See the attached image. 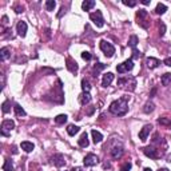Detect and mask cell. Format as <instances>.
<instances>
[{"mask_svg":"<svg viewBox=\"0 0 171 171\" xmlns=\"http://www.w3.org/2000/svg\"><path fill=\"white\" fill-rule=\"evenodd\" d=\"M82 58L84 59V60H91V59H92V55L90 54V52L84 51V52H82Z\"/></svg>","mask_w":171,"mask_h":171,"instance_id":"cell-36","label":"cell"},{"mask_svg":"<svg viewBox=\"0 0 171 171\" xmlns=\"http://www.w3.org/2000/svg\"><path fill=\"white\" fill-rule=\"evenodd\" d=\"M80 131V128L78 126H75V124H71V126H68V128H67V132H68V135H71V136H74V135H76L78 132Z\"/></svg>","mask_w":171,"mask_h":171,"instance_id":"cell-23","label":"cell"},{"mask_svg":"<svg viewBox=\"0 0 171 171\" xmlns=\"http://www.w3.org/2000/svg\"><path fill=\"white\" fill-rule=\"evenodd\" d=\"M79 102L82 106L88 104L90 102H91V95H90V92H83V94H80L79 95Z\"/></svg>","mask_w":171,"mask_h":171,"instance_id":"cell-13","label":"cell"},{"mask_svg":"<svg viewBox=\"0 0 171 171\" xmlns=\"http://www.w3.org/2000/svg\"><path fill=\"white\" fill-rule=\"evenodd\" d=\"M143 4H144V5H148V4H150V0H143Z\"/></svg>","mask_w":171,"mask_h":171,"instance_id":"cell-45","label":"cell"},{"mask_svg":"<svg viewBox=\"0 0 171 171\" xmlns=\"http://www.w3.org/2000/svg\"><path fill=\"white\" fill-rule=\"evenodd\" d=\"M106 68V64H103V63H98V64H95L94 66V70H92V74H94V76L96 78L99 75V72H100L102 70H104Z\"/></svg>","mask_w":171,"mask_h":171,"instance_id":"cell-22","label":"cell"},{"mask_svg":"<svg viewBox=\"0 0 171 171\" xmlns=\"http://www.w3.org/2000/svg\"><path fill=\"white\" fill-rule=\"evenodd\" d=\"M94 7H95V2H94V0H86V2L82 3V8L84 11H90L91 8H94Z\"/></svg>","mask_w":171,"mask_h":171,"instance_id":"cell-21","label":"cell"},{"mask_svg":"<svg viewBox=\"0 0 171 171\" xmlns=\"http://www.w3.org/2000/svg\"><path fill=\"white\" fill-rule=\"evenodd\" d=\"M158 171H169V170H167V169H159Z\"/></svg>","mask_w":171,"mask_h":171,"instance_id":"cell-47","label":"cell"},{"mask_svg":"<svg viewBox=\"0 0 171 171\" xmlns=\"http://www.w3.org/2000/svg\"><path fill=\"white\" fill-rule=\"evenodd\" d=\"M67 68H68V71H70V72H74V74H75L76 71H78V64H76V62H74L71 58H68V59H67Z\"/></svg>","mask_w":171,"mask_h":171,"instance_id":"cell-15","label":"cell"},{"mask_svg":"<svg viewBox=\"0 0 171 171\" xmlns=\"http://www.w3.org/2000/svg\"><path fill=\"white\" fill-rule=\"evenodd\" d=\"M71 171H84V170H83L82 167H74V169L71 170Z\"/></svg>","mask_w":171,"mask_h":171,"instance_id":"cell-43","label":"cell"},{"mask_svg":"<svg viewBox=\"0 0 171 171\" xmlns=\"http://www.w3.org/2000/svg\"><path fill=\"white\" fill-rule=\"evenodd\" d=\"M166 11H167V7L164 4H162V3H159V4L157 5V8H155V12H157L158 15H163Z\"/></svg>","mask_w":171,"mask_h":171,"instance_id":"cell-28","label":"cell"},{"mask_svg":"<svg viewBox=\"0 0 171 171\" xmlns=\"http://www.w3.org/2000/svg\"><path fill=\"white\" fill-rule=\"evenodd\" d=\"M94 111H95V107H91L88 111H87V115H92L94 114Z\"/></svg>","mask_w":171,"mask_h":171,"instance_id":"cell-41","label":"cell"},{"mask_svg":"<svg viewBox=\"0 0 171 171\" xmlns=\"http://www.w3.org/2000/svg\"><path fill=\"white\" fill-rule=\"evenodd\" d=\"M123 4L124 5H128V7H135L136 3L135 2H127V0H123Z\"/></svg>","mask_w":171,"mask_h":171,"instance_id":"cell-38","label":"cell"},{"mask_svg":"<svg viewBox=\"0 0 171 171\" xmlns=\"http://www.w3.org/2000/svg\"><path fill=\"white\" fill-rule=\"evenodd\" d=\"M143 171H152V170H151V169H148V167H146V169L143 170Z\"/></svg>","mask_w":171,"mask_h":171,"instance_id":"cell-46","label":"cell"},{"mask_svg":"<svg viewBox=\"0 0 171 171\" xmlns=\"http://www.w3.org/2000/svg\"><path fill=\"white\" fill-rule=\"evenodd\" d=\"M14 128H15L14 120H11V119L3 120V123H2V134L3 135H8L7 131H11V130H14Z\"/></svg>","mask_w":171,"mask_h":171,"instance_id":"cell-5","label":"cell"},{"mask_svg":"<svg viewBox=\"0 0 171 171\" xmlns=\"http://www.w3.org/2000/svg\"><path fill=\"white\" fill-rule=\"evenodd\" d=\"M100 49L104 52V55L107 58H112L115 54V47L111 43L106 42V40H100Z\"/></svg>","mask_w":171,"mask_h":171,"instance_id":"cell-2","label":"cell"},{"mask_svg":"<svg viewBox=\"0 0 171 171\" xmlns=\"http://www.w3.org/2000/svg\"><path fill=\"white\" fill-rule=\"evenodd\" d=\"M90 19H91V21L98 27V28H102V27L104 26V19H103V15H102L100 11H96V12L90 14Z\"/></svg>","mask_w":171,"mask_h":171,"instance_id":"cell-3","label":"cell"},{"mask_svg":"<svg viewBox=\"0 0 171 171\" xmlns=\"http://www.w3.org/2000/svg\"><path fill=\"white\" fill-rule=\"evenodd\" d=\"M130 170H131V163H130V162L123 163L122 167H120V171H130Z\"/></svg>","mask_w":171,"mask_h":171,"instance_id":"cell-35","label":"cell"},{"mask_svg":"<svg viewBox=\"0 0 171 171\" xmlns=\"http://www.w3.org/2000/svg\"><path fill=\"white\" fill-rule=\"evenodd\" d=\"M91 135H92V141H94V143H100L103 141V135H102L99 131H96V130H92Z\"/></svg>","mask_w":171,"mask_h":171,"instance_id":"cell-19","label":"cell"},{"mask_svg":"<svg viewBox=\"0 0 171 171\" xmlns=\"http://www.w3.org/2000/svg\"><path fill=\"white\" fill-rule=\"evenodd\" d=\"M3 170L4 171H14V164L10 159H5L4 164H3Z\"/></svg>","mask_w":171,"mask_h":171,"instance_id":"cell-27","label":"cell"},{"mask_svg":"<svg viewBox=\"0 0 171 171\" xmlns=\"http://www.w3.org/2000/svg\"><path fill=\"white\" fill-rule=\"evenodd\" d=\"M2 111H3V114H7L11 111V102L10 100H5L4 103L2 104Z\"/></svg>","mask_w":171,"mask_h":171,"instance_id":"cell-29","label":"cell"},{"mask_svg":"<svg viewBox=\"0 0 171 171\" xmlns=\"http://www.w3.org/2000/svg\"><path fill=\"white\" fill-rule=\"evenodd\" d=\"M151 128H152L151 124H146V126L141 130V132H139V139H141L142 142H146V141H147V136H148V134H150Z\"/></svg>","mask_w":171,"mask_h":171,"instance_id":"cell-9","label":"cell"},{"mask_svg":"<svg viewBox=\"0 0 171 171\" xmlns=\"http://www.w3.org/2000/svg\"><path fill=\"white\" fill-rule=\"evenodd\" d=\"M112 80H114V74L112 72L104 74V75H103V80H102V86H103V87H108L111 83H112Z\"/></svg>","mask_w":171,"mask_h":171,"instance_id":"cell-11","label":"cell"},{"mask_svg":"<svg viewBox=\"0 0 171 171\" xmlns=\"http://www.w3.org/2000/svg\"><path fill=\"white\" fill-rule=\"evenodd\" d=\"M164 31H166V26H164V24H160V28H159V35L160 36L164 35Z\"/></svg>","mask_w":171,"mask_h":171,"instance_id":"cell-39","label":"cell"},{"mask_svg":"<svg viewBox=\"0 0 171 171\" xmlns=\"http://www.w3.org/2000/svg\"><path fill=\"white\" fill-rule=\"evenodd\" d=\"M80 147H87L88 146V135H87V132H83L82 135H80V139L78 141Z\"/></svg>","mask_w":171,"mask_h":171,"instance_id":"cell-17","label":"cell"},{"mask_svg":"<svg viewBox=\"0 0 171 171\" xmlns=\"http://www.w3.org/2000/svg\"><path fill=\"white\" fill-rule=\"evenodd\" d=\"M143 152H144V155L146 157H148V158H151V159H158L159 158V154H158V150H155L154 147H144L143 148Z\"/></svg>","mask_w":171,"mask_h":171,"instance_id":"cell-7","label":"cell"},{"mask_svg":"<svg viewBox=\"0 0 171 171\" xmlns=\"http://www.w3.org/2000/svg\"><path fill=\"white\" fill-rule=\"evenodd\" d=\"M98 162H99V159L95 154H88V155H86L83 163H84V166H87V167H92V166H96Z\"/></svg>","mask_w":171,"mask_h":171,"instance_id":"cell-6","label":"cell"},{"mask_svg":"<svg viewBox=\"0 0 171 171\" xmlns=\"http://www.w3.org/2000/svg\"><path fill=\"white\" fill-rule=\"evenodd\" d=\"M14 110H15V114H16L17 116H26V111H24V108L21 107L20 104H15Z\"/></svg>","mask_w":171,"mask_h":171,"instance_id":"cell-24","label":"cell"},{"mask_svg":"<svg viewBox=\"0 0 171 171\" xmlns=\"http://www.w3.org/2000/svg\"><path fill=\"white\" fill-rule=\"evenodd\" d=\"M158 123L162 124V126H169V127H171V120L167 119V118H159V119H158Z\"/></svg>","mask_w":171,"mask_h":171,"instance_id":"cell-34","label":"cell"},{"mask_svg":"<svg viewBox=\"0 0 171 171\" xmlns=\"http://www.w3.org/2000/svg\"><path fill=\"white\" fill-rule=\"evenodd\" d=\"M146 64H147L148 68H157V67L160 64V62L158 60L157 58H147V60H146Z\"/></svg>","mask_w":171,"mask_h":171,"instance_id":"cell-14","label":"cell"},{"mask_svg":"<svg viewBox=\"0 0 171 171\" xmlns=\"http://www.w3.org/2000/svg\"><path fill=\"white\" fill-rule=\"evenodd\" d=\"M136 44H138V36L132 35L131 38H130V40H128V46H130V47H132V48H135Z\"/></svg>","mask_w":171,"mask_h":171,"instance_id":"cell-33","label":"cell"},{"mask_svg":"<svg viewBox=\"0 0 171 171\" xmlns=\"http://www.w3.org/2000/svg\"><path fill=\"white\" fill-rule=\"evenodd\" d=\"M171 83V74H164L162 76V84L163 86H169Z\"/></svg>","mask_w":171,"mask_h":171,"instance_id":"cell-31","label":"cell"},{"mask_svg":"<svg viewBox=\"0 0 171 171\" xmlns=\"http://www.w3.org/2000/svg\"><path fill=\"white\" fill-rule=\"evenodd\" d=\"M55 7H56L55 0H47V2H46V10L47 11H54Z\"/></svg>","mask_w":171,"mask_h":171,"instance_id":"cell-30","label":"cell"},{"mask_svg":"<svg viewBox=\"0 0 171 171\" xmlns=\"http://www.w3.org/2000/svg\"><path fill=\"white\" fill-rule=\"evenodd\" d=\"M3 23H4V24L8 23V17L7 16H3Z\"/></svg>","mask_w":171,"mask_h":171,"instance_id":"cell-44","label":"cell"},{"mask_svg":"<svg viewBox=\"0 0 171 171\" xmlns=\"http://www.w3.org/2000/svg\"><path fill=\"white\" fill-rule=\"evenodd\" d=\"M82 90H83V92H90V90H91L90 82L87 79H83L82 80Z\"/></svg>","mask_w":171,"mask_h":171,"instance_id":"cell-32","label":"cell"},{"mask_svg":"<svg viewBox=\"0 0 171 171\" xmlns=\"http://www.w3.org/2000/svg\"><path fill=\"white\" fill-rule=\"evenodd\" d=\"M16 31H17V33H19V36L24 38L27 33V23L26 21H19L16 26Z\"/></svg>","mask_w":171,"mask_h":171,"instance_id":"cell-10","label":"cell"},{"mask_svg":"<svg viewBox=\"0 0 171 171\" xmlns=\"http://www.w3.org/2000/svg\"><path fill=\"white\" fill-rule=\"evenodd\" d=\"M132 58H134V59H139V58H141V52L136 51V49L134 48V51H132Z\"/></svg>","mask_w":171,"mask_h":171,"instance_id":"cell-37","label":"cell"},{"mask_svg":"<svg viewBox=\"0 0 171 171\" xmlns=\"http://www.w3.org/2000/svg\"><path fill=\"white\" fill-rule=\"evenodd\" d=\"M163 63L166 64V66L171 67V58H167V59H164V60H163Z\"/></svg>","mask_w":171,"mask_h":171,"instance_id":"cell-40","label":"cell"},{"mask_svg":"<svg viewBox=\"0 0 171 171\" xmlns=\"http://www.w3.org/2000/svg\"><path fill=\"white\" fill-rule=\"evenodd\" d=\"M51 160L56 167H63L66 164V159H64V157L62 154H55Z\"/></svg>","mask_w":171,"mask_h":171,"instance_id":"cell-8","label":"cell"},{"mask_svg":"<svg viewBox=\"0 0 171 171\" xmlns=\"http://www.w3.org/2000/svg\"><path fill=\"white\" fill-rule=\"evenodd\" d=\"M122 155H123V148L122 147H115L111 150V157H112L114 159H119Z\"/></svg>","mask_w":171,"mask_h":171,"instance_id":"cell-16","label":"cell"},{"mask_svg":"<svg viewBox=\"0 0 171 171\" xmlns=\"http://www.w3.org/2000/svg\"><path fill=\"white\" fill-rule=\"evenodd\" d=\"M10 55H11V51L8 47H3L0 49V59H2V60H7V59L10 58Z\"/></svg>","mask_w":171,"mask_h":171,"instance_id":"cell-20","label":"cell"},{"mask_svg":"<svg viewBox=\"0 0 171 171\" xmlns=\"http://www.w3.org/2000/svg\"><path fill=\"white\" fill-rule=\"evenodd\" d=\"M154 108H155L154 103H152V102H147V103L144 104V108H143V111H144L146 114H150V112H152V111H154Z\"/></svg>","mask_w":171,"mask_h":171,"instance_id":"cell-26","label":"cell"},{"mask_svg":"<svg viewBox=\"0 0 171 171\" xmlns=\"http://www.w3.org/2000/svg\"><path fill=\"white\" fill-rule=\"evenodd\" d=\"M20 147H21V150H24L26 152H31L35 148V146H33V143H31V142H21V144H20Z\"/></svg>","mask_w":171,"mask_h":171,"instance_id":"cell-18","label":"cell"},{"mask_svg":"<svg viewBox=\"0 0 171 171\" xmlns=\"http://www.w3.org/2000/svg\"><path fill=\"white\" fill-rule=\"evenodd\" d=\"M15 10H16V14H20V12H23V7H16Z\"/></svg>","mask_w":171,"mask_h":171,"instance_id":"cell-42","label":"cell"},{"mask_svg":"<svg viewBox=\"0 0 171 171\" xmlns=\"http://www.w3.org/2000/svg\"><path fill=\"white\" fill-rule=\"evenodd\" d=\"M111 114L116 115V116H123V115L127 114L128 111V104H127V99L126 98H122V99H118V100L112 102L108 107Z\"/></svg>","mask_w":171,"mask_h":171,"instance_id":"cell-1","label":"cell"},{"mask_svg":"<svg viewBox=\"0 0 171 171\" xmlns=\"http://www.w3.org/2000/svg\"><path fill=\"white\" fill-rule=\"evenodd\" d=\"M134 68V62L132 59H127V60H124L122 64H118L116 67V71L119 74H124V72H128V71H131Z\"/></svg>","mask_w":171,"mask_h":171,"instance_id":"cell-4","label":"cell"},{"mask_svg":"<svg viewBox=\"0 0 171 171\" xmlns=\"http://www.w3.org/2000/svg\"><path fill=\"white\" fill-rule=\"evenodd\" d=\"M136 17H138V24H141L142 27H144V19L147 17V11L146 10H139L136 12Z\"/></svg>","mask_w":171,"mask_h":171,"instance_id":"cell-12","label":"cell"},{"mask_svg":"<svg viewBox=\"0 0 171 171\" xmlns=\"http://www.w3.org/2000/svg\"><path fill=\"white\" fill-rule=\"evenodd\" d=\"M66 122H67V115H64V114H60L55 118V123L56 124H64Z\"/></svg>","mask_w":171,"mask_h":171,"instance_id":"cell-25","label":"cell"}]
</instances>
